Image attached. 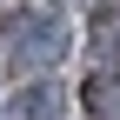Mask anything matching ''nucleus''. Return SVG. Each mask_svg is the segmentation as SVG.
<instances>
[{
	"label": "nucleus",
	"instance_id": "nucleus-1",
	"mask_svg": "<svg viewBox=\"0 0 120 120\" xmlns=\"http://www.w3.org/2000/svg\"><path fill=\"white\" fill-rule=\"evenodd\" d=\"M13 60L20 67H47V60H60V47H67V27L60 20H13Z\"/></svg>",
	"mask_w": 120,
	"mask_h": 120
},
{
	"label": "nucleus",
	"instance_id": "nucleus-2",
	"mask_svg": "<svg viewBox=\"0 0 120 120\" xmlns=\"http://www.w3.org/2000/svg\"><path fill=\"white\" fill-rule=\"evenodd\" d=\"M53 107H60V87H27V94L13 100L20 120H53Z\"/></svg>",
	"mask_w": 120,
	"mask_h": 120
},
{
	"label": "nucleus",
	"instance_id": "nucleus-3",
	"mask_svg": "<svg viewBox=\"0 0 120 120\" xmlns=\"http://www.w3.org/2000/svg\"><path fill=\"white\" fill-rule=\"evenodd\" d=\"M87 100H94L107 120H120V87H113V80H94V87H87Z\"/></svg>",
	"mask_w": 120,
	"mask_h": 120
},
{
	"label": "nucleus",
	"instance_id": "nucleus-4",
	"mask_svg": "<svg viewBox=\"0 0 120 120\" xmlns=\"http://www.w3.org/2000/svg\"><path fill=\"white\" fill-rule=\"evenodd\" d=\"M100 60H120V27H107V34H100Z\"/></svg>",
	"mask_w": 120,
	"mask_h": 120
}]
</instances>
